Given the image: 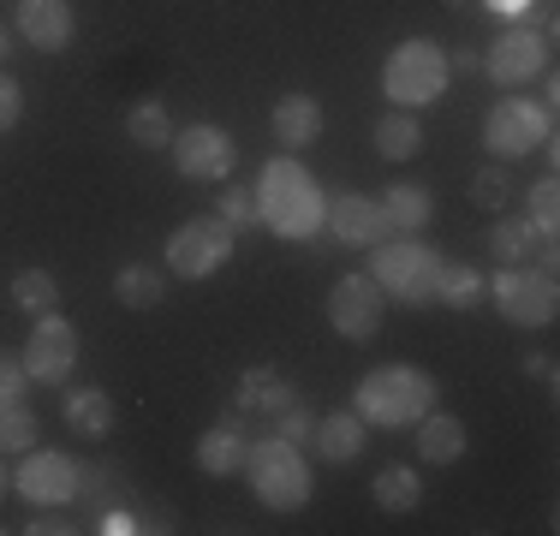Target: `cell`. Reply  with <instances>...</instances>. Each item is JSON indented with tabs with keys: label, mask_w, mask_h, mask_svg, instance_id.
<instances>
[{
	"label": "cell",
	"mask_w": 560,
	"mask_h": 536,
	"mask_svg": "<svg viewBox=\"0 0 560 536\" xmlns=\"http://www.w3.org/2000/svg\"><path fill=\"white\" fill-rule=\"evenodd\" d=\"M12 489L24 494L31 506H66L78 489H84V465L72 459V453H60V447H31L24 453V465L12 471Z\"/></svg>",
	"instance_id": "cell-10"
},
{
	"label": "cell",
	"mask_w": 560,
	"mask_h": 536,
	"mask_svg": "<svg viewBox=\"0 0 560 536\" xmlns=\"http://www.w3.org/2000/svg\"><path fill=\"white\" fill-rule=\"evenodd\" d=\"M483 72H489V84H501V90H525L530 78L549 72V36H542V31H525V24L501 31L495 48L483 54Z\"/></svg>",
	"instance_id": "cell-11"
},
{
	"label": "cell",
	"mask_w": 560,
	"mask_h": 536,
	"mask_svg": "<svg viewBox=\"0 0 560 536\" xmlns=\"http://www.w3.org/2000/svg\"><path fill=\"white\" fill-rule=\"evenodd\" d=\"M489 12H495V19H513V24H525L530 0H489Z\"/></svg>",
	"instance_id": "cell-36"
},
{
	"label": "cell",
	"mask_w": 560,
	"mask_h": 536,
	"mask_svg": "<svg viewBox=\"0 0 560 536\" xmlns=\"http://www.w3.org/2000/svg\"><path fill=\"white\" fill-rule=\"evenodd\" d=\"M489 299H495V311L513 322V328H549L555 311H560V292H555V275L549 268H501L495 280H489Z\"/></svg>",
	"instance_id": "cell-8"
},
{
	"label": "cell",
	"mask_w": 560,
	"mask_h": 536,
	"mask_svg": "<svg viewBox=\"0 0 560 536\" xmlns=\"http://www.w3.org/2000/svg\"><path fill=\"white\" fill-rule=\"evenodd\" d=\"M382 214H388L394 233L418 238L423 226L435 221V197H430V185H388V197H382Z\"/></svg>",
	"instance_id": "cell-20"
},
{
	"label": "cell",
	"mask_w": 560,
	"mask_h": 536,
	"mask_svg": "<svg viewBox=\"0 0 560 536\" xmlns=\"http://www.w3.org/2000/svg\"><path fill=\"white\" fill-rule=\"evenodd\" d=\"M483 299H489V280L477 275V268L442 263V275H435V304H447V311H477Z\"/></svg>",
	"instance_id": "cell-26"
},
{
	"label": "cell",
	"mask_w": 560,
	"mask_h": 536,
	"mask_svg": "<svg viewBox=\"0 0 560 536\" xmlns=\"http://www.w3.org/2000/svg\"><path fill=\"white\" fill-rule=\"evenodd\" d=\"M12 304H19V311H31V316L60 311L55 275H48V268H19V275H12Z\"/></svg>",
	"instance_id": "cell-29"
},
{
	"label": "cell",
	"mask_w": 560,
	"mask_h": 536,
	"mask_svg": "<svg viewBox=\"0 0 560 536\" xmlns=\"http://www.w3.org/2000/svg\"><path fill=\"white\" fill-rule=\"evenodd\" d=\"M24 119V90H19V78L0 66V131H12Z\"/></svg>",
	"instance_id": "cell-34"
},
{
	"label": "cell",
	"mask_w": 560,
	"mask_h": 536,
	"mask_svg": "<svg viewBox=\"0 0 560 536\" xmlns=\"http://www.w3.org/2000/svg\"><path fill=\"white\" fill-rule=\"evenodd\" d=\"M12 489V471H7V465H0V494H7Z\"/></svg>",
	"instance_id": "cell-40"
},
{
	"label": "cell",
	"mask_w": 560,
	"mask_h": 536,
	"mask_svg": "<svg viewBox=\"0 0 560 536\" xmlns=\"http://www.w3.org/2000/svg\"><path fill=\"white\" fill-rule=\"evenodd\" d=\"M560 185H555V173H549V179H537V185H530V226H537V233L542 238H555L560 233Z\"/></svg>",
	"instance_id": "cell-32"
},
{
	"label": "cell",
	"mask_w": 560,
	"mask_h": 536,
	"mask_svg": "<svg viewBox=\"0 0 560 536\" xmlns=\"http://www.w3.org/2000/svg\"><path fill=\"white\" fill-rule=\"evenodd\" d=\"M418 453H423L430 465L465 459V423L447 418V411H423V418H418Z\"/></svg>",
	"instance_id": "cell-21"
},
{
	"label": "cell",
	"mask_w": 560,
	"mask_h": 536,
	"mask_svg": "<svg viewBox=\"0 0 560 536\" xmlns=\"http://www.w3.org/2000/svg\"><path fill=\"white\" fill-rule=\"evenodd\" d=\"M215 214L233 233H245L250 221H257V191H245V185H226V191H215Z\"/></svg>",
	"instance_id": "cell-33"
},
{
	"label": "cell",
	"mask_w": 560,
	"mask_h": 536,
	"mask_svg": "<svg viewBox=\"0 0 560 536\" xmlns=\"http://www.w3.org/2000/svg\"><path fill=\"white\" fill-rule=\"evenodd\" d=\"M233 250H238V233L221 214H191V221L173 226V238H167V268L179 280H209L233 263Z\"/></svg>",
	"instance_id": "cell-7"
},
{
	"label": "cell",
	"mask_w": 560,
	"mask_h": 536,
	"mask_svg": "<svg viewBox=\"0 0 560 536\" xmlns=\"http://www.w3.org/2000/svg\"><path fill=\"white\" fill-rule=\"evenodd\" d=\"M323 233H335V245H346V250H376L382 238H394V226H388V214H382V203L346 191L323 209Z\"/></svg>",
	"instance_id": "cell-14"
},
{
	"label": "cell",
	"mask_w": 560,
	"mask_h": 536,
	"mask_svg": "<svg viewBox=\"0 0 560 536\" xmlns=\"http://www.w3.org/2000/svg\"><path fill=\"white\" fill-rule=\"evenodd\" d=\"M292 399H299L292 382H280L275 370H250L245 382H238V411H257V418H269V423L292 406Z\"/></svg>",
	"instance_id": "cell-23"
},
{
	"label": "cell",
	"mask_w": 560,
	"mask_h": 536,
	"mask_svg": "<svg viewBox=\"0 0 560 536\" xmlns=\"http://www.w3.org/2000/svg\"><path fill=\"white\" fill-rule=\"evenodd\" d=\"M364 435H370V423L358 418V411H328V418L311 423V447L323 453L328 465L358 459V453H364Z\"/></svg>",
	"instance_id": "cell-17"
},
{
	"label": "cell",
	"mask_w": 560,
	"mask_h": 536,
	"mask_svg": "<svg viewBox=\"0 0 560 536\" xmlns=\"http://www.w3.org/2000/svg\"><path fill=\"white\" fill-rule=\"evenodd\" d=\"M423 150V119L411 107H394V114L376 119V155L382 161H411Z\"/></svg>",
	"instance_id": "cell-22"
},
{
	"label": "cell",
	"mask_w": 560,
	"mask_h": 536,
	"mask_svg": "<svg viewBox=\"0 0 560 536\" xmlns=\"http://www.w3.org/2000/svg\"><path fill=\"white\" fill-rule=\"evenodd\" d=\"M328 322L346 340H370L382 328V287L370 275H340L328 292Z\"/></svg>",
	"instance_id": "cell-13"
},
{
	"label": "cell",
	"mask_w": 560,
	"mask_h": 536,
	"mask_svg": "<svg viewBox=\"0 0 560 536\" xmlns=\"http://www.w3.org/2000/svg\"><path fill=\"white\" fill-rule=\"evenodd\" d=\"M447 54L442 43H430V36H411V43H399L388 54V66H382V90L394 96V107H430V102H442V90H447Z\"/></svg>",
	"instance_id": "cell-5"
},
{
	"label": "cell",
	"mask_w": 560,
	"mask_h": 536,
	"mask_svg": "<svg viewBox=\"0 0 560 536\" xmlns=\"http://www.w3.org/2000/svg\"><path fill=\"white\" fill-rule=\"evenodd\" d=\"M245 471H250V494H257L269 513H299L311 501V465L292 447L287 435H262L245 447Z\"/></svg>",
	"instance_id": "cell-3"
},
{
	"label": "cell",
	"mask_w": 560,
	"mask_h": 536,
	"mask_svg": "<svg viewBox=\"0 0 560 536\" xmlns=\"http://www.w3.org/2000/svg\"><path fill=\"white\" fill-rule=\"evenodd\" d=\"M72 370H78V328H72L60 311L36 316L31 340H24V375H31V382L60 387Z\"/></svg>",
	"instance_id": "cell-12"
},
{
	"label": "cell",
	"mask_w": 560,
	"mask_h": 536,
	"mask_svg": "<svg viewBox=\"0 0 560 536\" xmlns=\"http://www.w3.org/2000/svg\"><path fill=\"white\" fill-rule=\"evenodd\" d=\"M323 185L311 179V167H299L292 155H275L257 179V221L275 226L280 238H311L323 233Z\"/></svg>",
	"instance_id": "cell-1"
},
{
	"label": "cell",
	"mask_w": 560,
	"mask_h": 536,
	"mask_svg": "<svg viewBox=\"0 0 560 536\" xmlns=\"http://www.w3.org/2000/svg\"><path fill=\"white\" fill-rule=\"evenodd\" d=\"M114 299L126 304V311H155V304L167 299L162 268H150V263H126V268L114 275Z\"/></svg>",
	"instance_id": "cell-24"
},
{
	"label": "cell",
	"mask_w": 560,
	"mask_h": 536,
	"mask_svg": "<svg viewBox=\"0 0 560 536\" xmlns=\"http://www.w3.org/2000/svg\"><path fill=\"white\" fill-rule=\"evenodd\" d=\"M12 31H19L31 48L60 54L66 43H72V31H78L72 0H19V19H12Z\"/></svg>",
	"instance_id": "cell-15"
},
{
	"label": "cell",
	"mask_w": 560,
	"mask_h": 536,
	"mask_svg": "<svg viewBox=\"0 0 560 536\" xmlns=\"http://www.w3.org/2000/svg\"><path fill=\"white\" fill-rule=\"evenodd\" d=\"M269 131H275V143H287V150H311L316 138H323V102L316 96H280L275 102V114H269Z\"/></svg>",
	"instance_id": "cell-16"
},
{
	"label": "cell",
	"mask_w": 560,
	"mask_h": 536,
	"mask_svg": "<svg viewBox=\"0 0 560 536\" xmlns=\"http://www.w3.org/2000/svg\"><path fill=\"white\" fill-rule=\"evenodd\" d=\"M245 429H238L233 418L215 423V429H203V441H197V471L203 477H233L238 465H245Z\"/></svg>",
	"instance_id": "cell-18"
},
{
	"label": "cell",
	"mask_w": 560,
	"mask_h": 536,
	"mask_svg": "<svg viewBox=\"0 0 560 536\" xmlns=\"http://www.w3.org/2000/svg\"><path fill=\"white\" fill-rule=\"evenodd\" d=\"M60 418H66V429H78V435L102 441V435L114 429V399L102 394V387H66Z\"/></svg>",
	"instance_id": "cell-19"
},
{
	"label": "cell",
	"mask_w": 560,
	"mask_h": 536,
	"mask_svg": "<svg viewBox=\"0 0 560 536\" xmlns=\"http://www.w3.org/2000/svg\"><path fill=\"white\" fill-rule=\"evenodd\" d=\"M506 197H513V173H506V161H489V167L471 173V203L477 209H506Z\"/></svg>",
	"instance_id": "cell-31"
},
{
	"label": "cell",
	"mask_w": 560,
	"mask_h": 536,
	"mask_svg": "<svg viewBox=\"0 0 560 536\" xmlns=\"http://www.w3.org/2000/svg\"><path fill=\"white\" fill-rule=\"evenodd\" d=\"M126 138L138 143V150H167V143H173L167 107H162V102H138V107L126 114Z\"/></svg>",
	"instance_id": "cell-30"
},
{
	"label": "cell",
	"mask_w": 560,
	"mask_h": 536,
	"mask_svg": "<svg viewBox=\"0 0 560 536\" xmlns=\"http://www.w3.org/2000/svg\"><path fill=\"white\" fill-rule=\"evenodd\" d=\"M7 54H12V24H0V66H7Z\"/></svg>",
	"instance_id": "cell-39"
},
{
	"label": "cell",
	"mask_w": 560,
	"mask_h": 536,
	"mask_svg": "<svg viewBox=\"0 0 560 536\" xmlns=\"http://www.w3.org/2000/svg\"><path fill=\"white\" fill-rule=\"evenodd\" d=\"M36 447V411L24 394H0V453H31Z\"/></svg>",
	"instance_id": "cell-28"
},
{
	"label": "cell",
	"mask_w": 560,
	"mask_h": 536,
	"mask_svg": "<svg viewBox=\"0 0 560 536\" xmlns=\"http://www.w3.org/2000/svg\"><path fill=\"white\" fill-rule=\"evenodd\" d=\"M352 411L370 429H406V423H418L423 411H435V375L418 370V364H382L358 382Z\"/></svg>",
	"instance_id": "cell-2"
},
{
	"label": "cell",
	"mask_w": 560,
	"mask_h": 536,
	"mask_svg": "<svg viewBox=\"0 0 560 536\" xmlns=\"http://www.w3.org/2000/svg\"><path fill=\"white\" fill-rule=\"evenodd\" d=\"M442 250H430L423 238H382L376 257H370V280L382 287V299H399V304H430L435 299V275H442Z\"/></svg>",
	"instance_id": "cell-4"
},
{
	"label": "cell",
	"mask_w": 560,
	"mask_h": 536,
	"mask_svg": "<svg viewBox=\"0 0 560 536\" xmlns=\"http://www.w3.org/2000/svg\"><path fill=\"white\" fill-rule=\"evenodd\" d=\"M167 150H173L179 179H197V185H226V179H233L238 143L226 138V126H215V119H197V126L173 131Z\"/></svg>",
	"instance_id": "cell-9"
},
{
	"label": "cell",
	"mask_w": 560,
	"mask_h": 536,
	"mask_svg": "<svg viewBox=\"0 0 560 536\" xmlns=\"http://www.w3.org/2000/svg\"><path fill=\"white\" fill-rule=\"evenodd\" d=\"M24 352H0V394H24Z\"/></svg>",
	"instance_id": "cell-35"
},
{
	"label": "cell",
	"mask_w": 560,
	"mask_h": 536,
	"mask_svg": "<svg viewBox=\"0 0 560 536\" xmlns=\"http://www.w3.org/2000/svg\"><path fill=\"white\" fill-rule=\"evenodd\" d=\"M483 143L495 161H525L555 143V107H537L525 96H506L483 114Z\"/></svg>",
	"instance_id": "cell-6"
},
{
	"label": "cell",
	"mask_w": 560,
	"mask_h": 536,
	"mask_svg": "<svg viewBox=\"0 0 560 536\" xmlns=\"http://www.w3.org/2000/svg\"><path fill=\"white\" fill-rule=\"evenodd\" d=\"M102 531H108V536H126V531H143V525H138L131 513H119V506H114V513H102Z\"/></svg>",
	"instance_id": "cell-37"
},
{
	"label": "cell",
	"mask_w": 560,
	"mask_h": 536,
	"mask_svg": "<svg viewBox=\"0 0 560 536\" xmlns=\"http://www.w3.org/2000/svg\"><path fill=\"white\" fill-rule=\"evenodd\" d=\"M24 531H31V536H66V531H78V525H66V518H31Z\"/></svg>",
	"instance_id": "cell-38"
},
{
	"label": "cell",
	"mask_w": 560,
	"mask_h": 536,
	"mask_svg": "<svg viewBox=\"0 0 560 536\" xmlns=\"http://www.w3.org/2000/svg\"><path fill=\"white\" fill-rule=\"evenodd\" d=\"M537 238H542V233L530 226V214H501L495 233H489V250H495L501 268H518L530 250H537Z\"/></svg>",
	"instance_id": "cell-27"
},
{
	"label": "cell",
	"mask_w": 560,
	"mask_h": 536,
	"mask_svg": "<svg viewBox=\"0 0 560 536\" xmlns=\"http://www.w3.org/2000/svg\"><path fill=\"white\" fill-rule=\"evenodd\" d=\"M370 494H376L382 513H418L423 506V477L411 471V465H388V471H376Z\"/></svg>",
	"instance_id": "cell-25"
}]
</instances>
